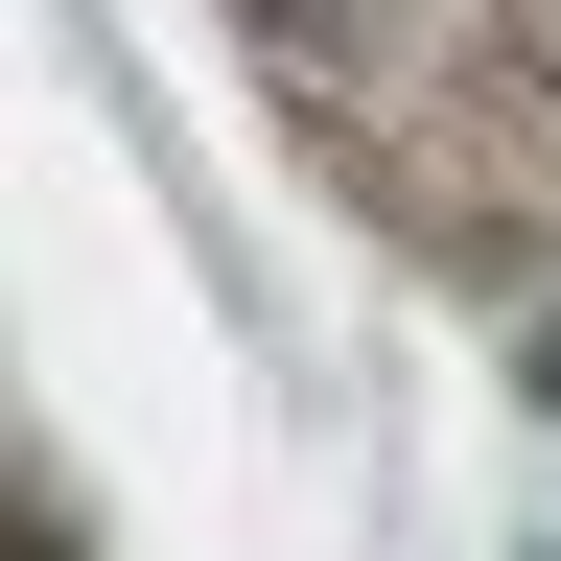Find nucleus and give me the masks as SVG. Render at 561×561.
Here are the masks:
<instances>
[{"instance_id": "obj_1", "label": "nucleus", "mask_w": 561, "mask_h": 561, "mask_svg": "<svg viewBox=\"0 0 561 561\" xmlns=\"http://www.w3.org/2000/svg\"><path fill=\"white\" fill-rule=\"evenodd\" d=\"M234 47L421 280H561V0H234Z\"/></svg>"}]
</instances>
